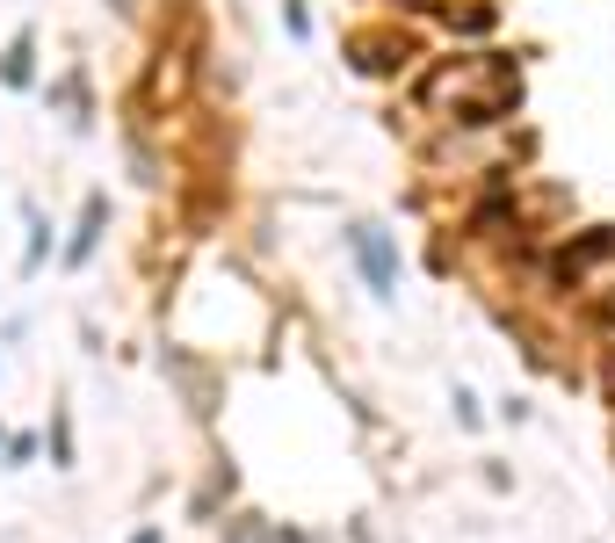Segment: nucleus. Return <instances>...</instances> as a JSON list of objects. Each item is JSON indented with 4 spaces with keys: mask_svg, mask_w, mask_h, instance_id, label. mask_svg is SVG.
<instances>
[{
    "mask_svg": "<svg viewBox=\"0 0 615 543\" xmlns=\"http://www.w3.org/2000/svg\"><path fill=\"white\" fill-rule=\"evenodd\" d=\"M355 247H362V268H369V283L384 290V283H391V254L377 247V232H355Z\"/></svg>",
    "mask_w": 615,
    "mask_h": 543,
    "instance_id": "nucleus-1",
    "label": "nucleus"
}]
</instances>
